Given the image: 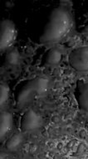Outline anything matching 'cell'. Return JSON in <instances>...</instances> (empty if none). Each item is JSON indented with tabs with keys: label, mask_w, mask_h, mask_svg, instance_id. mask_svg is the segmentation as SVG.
<instances>
[{
	"label": "cell",
	"mask_w": 88,
	"mask_h": 159,
	"mask_svg": "<svg viewBox=\"0 0 88 159\" xmlns=\"http://www.w3.org/2000/svg\"><path fill=\"white\" fill-rule=\"evenodd\" d=\"M72 26L73 20L70 12L63 7L56 8L50 14L39 41L41 44L57 43L67 37Z\"/></svg>",
	"instance_id": "obj_1"
},
{
	"label": "cell",
	"mask_w": 88,
	"mask_h": 159,
	"mask_svg": "<svg viewBox=\"0 0 88 159\" xmlns=\"http://www.w3.org/2000/svg\"><path fill=\"white\" fill-rule=\"evenodd\" d=\"M48 86V80L42 77H37L23 82L15 93L17 107L23 109L29 106L35 98L43 96L47 91Z\"/></svg>",
	"instance_id": "obj_2"
},
{
	"label": "cell",
	"mask_w": 88,
	"mask_h": 159,
	"mask_svg": "<svg viewBox=\"0 0 88 159\" xmlns=\"http://www.w3.org/2000/svg\"><path fill=\"white\" fill-rule=\"evenodd\" d=\"M17 37V29L13 21L3 19L0 24V50L4 52L14 43Z\"/></svg>",
	"instance_id": "obj_3"
},
{
	"label": "cell",
	"mask_w": 88,
	"mask_h": 159,
	"mask_svg": "<svg viewBox=\"0 0 88 159\" xmlns=\"http://www.w3.org/2000/svg\"><path fill=\"white\" fill-rule=\"evenodd\" d=\"M70 65L78 71H88V45L73 50L68 55Z\"/></svg>",
	"instance_id": "obj_4"
},
{
	"label": "cell",
	"mask_w": 88,
	"mask_h": 159,
	"mask_svg": "<svg viewBox=\"0 0 88 159\" xmlns=\"http://www.w3.org/2000/svg\"><path fill=\"white\" fill-rule=\"evenodd\" d=\"M42 124V117L33 109H28L21 118L20 128L23 132H27L39 128Z\"/></svg>",
	"instance_id": "obj_5"
},
{
	"label": "cell",
	"mask_w": 88,
	"mask_h": 159,
	"mask_svg": "<svg viewBox=\"0 0 88 159\" xmlns=\"http://www.w3.org/2000/svg\"><path fill=\"white\" fill-rule=\"evenodd\" d=\"M75 96L80 109L88 112V82L78 80Z\"/></svg>",
	"instance_id": "obj_6"
},
{
	"label": "cell",
	"mask_w": 88,
	"mask_h": 159,
	"mask_svg": "<svg viewBox=\"0 0 88 159\" xmlns=\"http://www.w3.org/2000/svg\"><path fill=\"white\" fill-rule=\"evenodd\" d=\"M13 126V115L8 111H2L0 116V134L1 139L5 138Z\"/></svg>",
	"instance_id": "obj_7"
},
{
	"label": "cell",
	"mask_w": 88,
	"mask_h": 159,
	"mask_svg": "<svg viewBox=\"0 0 88 159\" xmlns=\"http://www.w3.org/2000/svg\"><path fill=\"white\" fill-rule=\"evenodd\" d=\"M62 60V53L57 48H52L45 55L44 63L47 65H57Z\"/></svg>",
	"instance_id": "obj_8"
},
{
	"label": "cell",
	"mask_w": 88,
	"mask_h": 159,
	"mask_svg": "<svg viewBox=\"0 0 88 159\" xmlns=\"http://www.w3.org/2000/svg\"><path fill=\"white\" fill-rule=\"evenodd\" d=\"M23 142V137L20 133L13 134L5 143V147L9 152H15L20 147Z\"/></svg>",
	"instance_id": "obj_9"
},
{
	"label": "cell",
	"mask_w": 88,
	"mask_h": 159,
	"mask_svg": "<svg viewBox=\"0 0 88 159\" xmlns=\"http://www.w3.org/2000/svg\"><path fill=\"white\" fill-rule=\"evenodd\" d=\"M5 60L8 65H16L19 63L20 60V54L17 49H13L12 50L9 51L6 57H5Z\"/></svg>",
	"instance_id": "obj_10"
},
{
	"label": "cell",
	"mask_w": 88,
	"mask_h": 159,
	"mask_svg": "<svg viewBox=\"0 0 88 159\" xmlns=\"http://www.w3.org/2000/svg\"><path fill=\"white\" fill-rule=\"evenodd\" d=\"M9 92H10V89L9 86L5 83H1L0 86V101H1V107L3 108V106L6 105L8 100L9 97Z\"/></svg>",
	"instance_id": "obj_11"
},
{
	"label": "cell",
	"mask_w": 88,
	"mask_h": 159,
	"mask_svg": "<svg viewBox=\"0 0 88 159\" xmlns=\"http://www.w3.org/2000/svg\"><path fill=\"white\" fill-rule=\"evenodd\" d=\"M84 149H85V147H84V145L83 144H80L79 147H78V149H77V155L78 154H81V153H82L83 152H84Z\"/></svg>",
	"instance_id": "obj_12"
},
{
	"label": "cell",
	"mask_w": 88,
	"mask_h": 159,
	"mask_svg": "<svg viewBox=\"0 0 88 159\" xmlns=\"http://www.w3.org/2000/svg\"><path fill=\"white\" fill-rule=\"evenodd\" d=\"M86 136H87V132H86V131H81V132H80V137H81V138H85L86 137Z\"/></svg>",
	"instance_id": "obj_13"
},
{
	"label": "cell",
	"mask_w": 88,
	"mask_h": 159,
	"mask_svg": "<svg viewBox=\"0 0 88 159\" xmlns=\"http://www.w3.org/2000/svg\"><path fill=\"white\" fill-rule=\"evenodd\" d=\"M83 33H88V24L85 27V29H83Z\"/></svg>",
	"instance_id": "obj_14"
},
{
	"label": "cell",
	"mask_w": 88,
	"mask_h": 159,
	"mask_svg": "<svg viewBox=\"0 0 88 159\" xmlns=\"http://www.w3.org/2000/svg\"><path fill=\"white\" fill-rule=\"evenodd\" d=\"M58 147V149H61V148L62 147V143H59V144H58V147Z\"/></svg>",
	"instance_id": "obj_15"
}]
</instances>
